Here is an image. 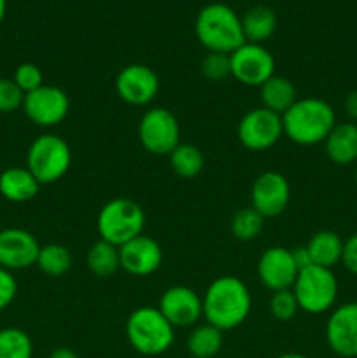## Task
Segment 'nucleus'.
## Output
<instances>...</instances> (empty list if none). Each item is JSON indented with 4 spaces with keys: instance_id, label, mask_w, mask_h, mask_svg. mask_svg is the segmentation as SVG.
<instances>
[{
    "instance_id": "nucleus-1",
    "label": "nucleus",
    "mask_w": 357,
    "mask_h": 358,
    "mask_svg": "<svg viewBox=\"0 0 357 358\" xmlns=\"http://www.w3.org/2000/svg\"><path fill=\"white\" fill-rule=\"evenodd\" d=\"M203 301V317L206 324L231 331L244 324L252 310L248 287L237 276H219L206 287Z\"/></svg>"
},
{
    "instance_id": "nucleus-2",
    "label": "nucleus",
    "mask_w": 357,
    "mask_h": 358,
    "mask_svg": "<svg viewBox=\"0 0 357 358\" xmlns=\"http://www.w3.org/2000/svg\"><path fill=\"white\" fill-rule=\"evenodd\" d=\"M284 135L298 145L324 143L336 126V114L331 105L322 98L307 96L294 101L282 114Z\"/></svg>"
},
{
    "instance_id": "nucleus-3",
    "label": "nucleus",
    "mask_w": 357,
    "mask_h": 358,
    "mask_svg": "<svg viewBox=\"0 0 357 358\" xmlns=\"http://www.w3.org/2000/svg\"><path fill=\"white\" fill-rule=\"evenodd\" d=\"M196 38L209 52L231 55L245 44L241 17L226 3H209L195 21Z\"/></svg>"
},
{
    "instance_id": "nucleus-4",
    "label": "nucleus",
    "mask_w": 357,
    "mask_h": 358,
    "mask_svg": "<svg viewBox=\"0 0 357 358\" xmlns=\"http://www.w3.org/2000/svg\"><path fill=\"white\" fill-rule=\"evenodd\" d=\"M126 338L136 353L158 357L174 345L175 327L158 308L140 306L126 320Z\"/></svg>"
},
{
    "instance_id": "nucleus-5",
    "label": "nucleus",
    "mask_w": 357,
    "mask_h": 358,
    "mask_svg": "<svg viewBox=\"0 0 357 358\" xmlns=\"http://www.w3.org/2000/svg\"><path fill=\"white\" fill-rule=\"evenodd\" d=\"M146 226L142 206L128 198H114L105 203L97 217V231L100 240L121 247L140 236Z\"/></svg>"
},
{
    "instance_id": "nucleus-6",
    "label": "nucleus",
    "mask_w": 357,
    "mask_h": 358,
    "mask_svg": "<svg viewBox=\"0 0 357 358\" xmlns=\"http://www.w3.org/2000/svg\"><path fill=\"white\" fill-rule=\"evenodd\" d=\"M72 164L70 145L55 133H44L30 143L27 152V168L41 185L58 182Z\"/></svg>"
},
{
    "instance_id": "nucleus-7",
    "label": "nucleus",
    "mask_w": 357,
    "mask_h": 358,
    "mask_svg": "<svg viewBox=\"0 0 357 358\" xmlns=\"http://www.w3.org/2000/svg\"><path fill=\"white\" fill-rule=\"evenodd\" d=\"M293 292L301 311L321 315L335 306L338 297V280L331 269L310 266L298 273Z\"/></svg>"
},
{
    "instance_id": "nucleus-8",
    "label": "nucleus",
    "mask_w": 357,
    "mask_h": 358,
    "mask_svg": "<svg viewBox=\"0 0 357 358\" xmlns=\"http://www.w3.org/2000/svg\"><path fill=\"white\" fill-rule=\"evenodd\" d=\"M136 133L144 149L153 156H170L181 143L178 119L164 107H153L144 112Z\"/></svg>"
},
{
    "instance_id": "nucleus-9",
    "label": "nucleus",
    "mask_w": 357,
    "mask_h": 358,
    "mask_svg": "<svg viewBox=\"0 0 357 358\" xmlns=\"http://www.w3.org/2000/svg\"><path fill=\"white\" fill-rule=\"evenodd\" d=\"M21 108L35 126L52 128L66 119L70 110V100L69 94L62 87L42 84L41 87L24 94Z\"/></svg>"
},
{
    "instance_id": "nucleus-10",
    "label": "nucleus",
    "mask_w": 357,
    "mask_h": 358,
    "mask_svg": "<svg viewBox=\"0 0 357 358\" xmlns=\"http://www.w3.org/2000/svg\"><path fill=\"white\" fill-rule=\"evenodd\" d=\"M237 133L238 140L245 149L254 150V152L268 150L282 138V115L265 107L252 108L240 119Z\"/></svg>"
},
{
    "instance_id": "nucleus-11",
    "label": "nucleus",
    "mask_w": 357,
    "mask_h": 358,
    "mask_svg": "<svg viewBox=\"0 0 357 358\" xmlns=\"http://www.w3.org/2000/svg\"><path fill=\"white\" fill-rule=\"evenodd\" d=\"M231 77L244 86L259 87L275 76V58L262 44L245 42L230 55Z\"/></svg>"
},
{
    "instance_id": "nucleus-12",
    "label": "nucleus",
    "mask_w": 357,
    "mask_h": 358,
    "mask_svg": "<svg viewBox=\"0 0 357 358\" xmlns=\"http://www.w3.org/2000/svg\"><path fill=\"white\" fill-rule=\"evenodd\" d=\"M160 91V77L150 66L132 63L119 70L115 77V93L125 103L133 107L149 105Z\"/></svg>"
},
{
    "instance_id": "nucleus-13",
    "label": "nucleus",
    "mask_w": 357,
    "mask_h": 358,
    "mask_svg": "<svg viewBox=\"0 0 357 358\" xmlns=\"http://www.w3.org/2000/svg\"><path fill=\"white\" fill-rule=\"evenodd\" d=\"M290 201V185L279 171H262L251 189V203L265 219L279 217L286 212Z\"/></svg>"
},
{
    "instance_id": "nucleus-14",
    "label": "nucleus",
    "mask_w": 357,
    "mask_h": 358,
    "mask_svg": "<svg viewBox=\"0 0 357 358\" xmlns=\"http://www.w3.org/2000/svg\"><path fill=\"white\" fill-rule=\"evenodd\" d=\"M37 238L21 227H7L0 231V268L20 271L35 266L38 257Z\"/></svg>"
},
{
    "instance_id": "nucleus-15",
    "label": "nucleus",
    "mask_w": 357,
    "mask_h": 358,
    "mask_svg": "<svg viewBox=\"0 0 357 358\" xmlns=\"http://www.w3.org/2000/svg\"><path fill=\"white\" fill-rule=\"evenodd\" d=\"M158 310L174 327H191L203 317V301L191 287L174 285L161 294Z\"/></svg>"
},
{
    "instance_id": "nucleus-16",
    "label": "nucleus",
    "mask_w": 357,
    "mask_h": 358,
    "mask_svg": "<svg viewBox=\"0 0 357 358\" xmlns=\"http://www.w3.org/2000/svg\"><path fill=\"white\" fill-rule=\"evenodd\" d=\"M258 278L262 285L272 292L284 289H293L298 276L296 262H294L293 252L286 247H270L259 257Z\"/></svg>"
},
{
    "instance_id": "nucleus-17",
    "label": "nucleus",
    "mask_w": 357,
    "mask_h": 358,
    "mask_svg": "<svg viewBox=\"0 0 357 358\" xmlns=\"http://www.w3.org/2000/svg\"><path fill=\"white\" fill-rule=\"evenodd\" d=\"M326 341L343 358L357 357V301L336 308L326 324Z\"/></svg>"
},
{
    "instance_id": "nucleus-18",
    "label": "nucleus",
    "mask_w": 357,
    "mask_h": 358,
    "mask_svg": "<svg viewBox=\"0 0 357 358\" xmlns=\"http://www.w3.org/2000/svg\"><path fill=\"white\" fill-rule=\"evenodd\" d=\"M121 269L132 276H149L160 269L163 262V250L150 236L140 234L119 247Z\"/></svg>"
},
{
    "instance_id": "nucleus-19",
    "label": "nucleus",
    "mask_w": 357,
    "mask_h": 358,
    "mask_svg": "<svg viewBox=\"0 0 357 358\" xmlns=\"http://www.w3.org/2000/svg\"><path fill=\"white\" fill-rule=\"evenodd\" d=\"M41 184L24 166H10L0 173V196L10 203H27L38 194Z\"/></svg>"
},
{
    "instance_id": "nucleus-20",
    "label": "nucleus",
    "mask_w": 357,
    "mask_h": 358,
    "mask_svg": "<svg viewBox=\"0 0 357 358\" xmlns=\"http://www.w3.org/2000/svg\"><path fill=\"white\" fill-rule=\"evenodd\" d=\"M326 156L336 164H352L357 161V124L340 122L324 140Z\"/></svg>"
},
{
    "instance_id": "nucleus-21",
    "label": "nucleus",
    "mask_w": 357,
    "mask_h": 358,
    "mask_svg": "<svg viewBox=\"0 0 357 358\" xmlns=\"http://www.w3.org/2000/svg\"><path fill=\"white\" fill-rule=\"evenodd\" d=\"M259 98L262 107L282 115L298 100V93L294 84L287 77L275 73L262 86H259Z\"/></svg>"
},
{
    "instance_id": "nucleus-22",
    "label": "nucleus",
    "mask_w": 357,
    "mask_h": 358,
    "mask_svg": "<svg viewBox=\"0 0 357 358\" xmlns=\"http://www.w3.org/2000/svg\"><path fill=\"white\" fill-rule=\"evenodd\" d=\"M310 254L314 266L331 269L338 262H342L343 240L335 231H318L304 245Z\"/></svg>"
},
{
    "instance_id": "nucleus-23",
    "label": "nucleus",
    "mask_w": 357,
    "mask_h": 358,
    "mask_svg": "<svg viewBox=\"0 0 357 358\" xmlns=\"http://www.w3.org/2000/svg\"><path fill=\"white\" fill-rule=\"evenodd\" d=\"M276 14L266 6H255L241 16V30L245 42L262 44L276 30Z\"/></svg>"
},
{
    "instance_id": "nucleus-24",
    "label": "nucleus",
    "mask_w": 357,
    "mask_h": 358,
    "mask_svg": "<svg viewBox=\"0 0 357 358\" xmlns=\"http://www.w3.org/2000/svg\"><path fill=\"white\" fill-rule=\"evenodd\" d=\"M224 332L210 324L198 325L191 331L186 341L189 355L195 358H216L217 353L223 350Z\"/></svg>"
},
{
    "instance_id": "nucleus-25",
    "label": "nucleus",
    "mask_w": 357,
    "mask_h": 358,
    "mask_svg": "<svg viewBox=\"0 0 357 358\" xmlns=\"http://www.w3.org/2000/svg\"><path fill=\"white\" fill-rule=\"evenodd\" d=\"M86 266L91 275H94L97 278H108L121 268L119 247L108 243V241L98 240L88 250Z\"/></svg>"
},
{
    "instance_id": "nucleus-26",
    "label": "nucleus",
    "mask_w": 357,
    "mask_h": 358,
    "mask_svg": "<svg viewBox=\"0 0 357 358\" xmlns=\"http://www.w3.org/2000/svg\"><path fill=\"white\" fill-rule=\"evenodd\" d=\"M74 264L72 254L65 245L59 243H48L41 245L38 250V257L35 266L41 269L44 275L51 276V278H59V276L66 275Z\"/></svg>"
},
{
    "instance_id": "nucleus-27",
    "label": "nucleus",
    "mask_w": 357,
    "mask_h": 358,
    "mask_svg": "<svg viewBox=\"0 0 357 358\" xmlns=\"http://www.w3.org/2000/svg\"><path fill=\"white\" fill-rule=\"evenodd\" d=\"M170 166L175 175L182 178L198 177L205 166V156L202 150L191 143H178L168 156Z\"/></svg>"
},
{
    "instance_id": "nucleus-28",
    "label": "nucleus",
    "mask_w": 357,
    "mask_h": 358,
    "mask_svg": "<svg viewBox=\"0 0 357 358\" xmlns=\"http://www.w3.org/2000/svg\"><path fill=\"white\" fill-rule=\"evenodd\" d=\"M31 355L34 343L23 329H0V358H31Z\"/></svg>"
},
{
    "instance_id": "nucleus-29",
    "label": "nucleus",
    "mask_w": 357,
    "mask_h": 358,
    "mask_svg": "<svg viewBox=\"0 0 357 358\" xmlns=\"http://www.w3.org/2000/svg\"><path fill=\"white\" fill-rule=\"evenodd\" d=\"M231 234L240 241H252L265 229V217L252 206L238 210L230 222Z\"/></svg>"
},
{
    "instance_id": "nucleus-30",
    "label": "nucleus",
    "mask_w": 357,
    "mask_h": 358,
    "mask_svg": "<svg viewBox=\"0 0 357 358\" xmlns=\"http://www.w3.org/2000/svg\"><path fill=\"white\" fill-rule=\"evenodd\" d=\"M268 308L270 315H272L273 320L276 322H290L296 317L298 311H300V306H298V301L293 289H284L272 292Z\"/></svg>"
},
{
    "instance_id": "nucleus-31",
    "label": "nucleus",
    "mask_w": 357,
    "mask_h": 358,
    "mask_svg": "<svg viewBox=\"0 0 357 358\" xmlns=\"http://www.w3.org/2000/svg\"><path fill=\"white\" fill-rule=\"evenodd\" d=\"M203 77L212 83H220L231 76V59L230 55L224 52H206L200 63Z\"/></svg>"
},
{
    "instance_id": "nucleus-32",
    "label": "nucleus",
    "mask_w": 357,
    "mask_h": 358,
    "mask_svg": "<svg viewBox=\"0 0 357 358\" xmlns=\"http://www.w3.org/2000/svg\"><path fill=\"white\" fill-rule=\"evenodd\" d=\"M13 80L27 94L44 84V73H42V70L35 63H21L16 69V72H14Z\"/></svg>"
},
{
    "instance_id": "nucleus-33",
    "label": "nucleus",
    "mask_w": 357,
    "mask_h": 358,
    "mask_svg": "<svg viewBox=\"0 0 357 358\" xmlns=\"http://www.w3.org/2000/svg\"><path fill=\"white\" fill-rule=\"evenodd\" d=\"M24 93L13 79L0 77V114H10L23 107Z\"/></svg>"
},
{
    "instance_id": "nucleus-34",
    "label": "nucleus",
    "mask_w": 357,
    "mask_h": 358,
    "mask_svg": "<svg viewBox=\"0 0 357 358\" xmlns=\"http://www.w3.org/2000/svg\"><path fill=\"white\" fill-rule=\"evenodd\" d=\"M18 296V282L13 271L0 268V311L9 308Z\"/></svg>"
},
{
    "instance_id": "nucleus-35",
    "label": "nucleus",
    "mask_w": 357,
    "mask_h": 358,
    "mask_svg": "<svg viewBox=\"0 0 357 358\" xmlns=\"http://www.w3.org/2000/svg\"><path fill=\"white\" fill-rule=\"evenodd\" d=\"M342 264L345 266L346 271L357 275V233L352 234L346 241H343Z\"/></svg>"
},
{
    "instance_id": "nucleus-36",
    "label": "nucleus",
    "mask_w": 357,
    "mask_h": 358,
    "mask_svg": "<svg viewBox=\"0 0 357 358\" xmlns=\"http://www.w3.org/2000/svg\"><path fill=\"white\" fill-rule=\"evenodd\" d=\"M290 252H293V257H294V262H296L298 271H303V269L314 266L310 254H308V250H307V247H304V245H303V247L293 248Z\"/></svg>"
},
{
    "instance_id": "nucleus-37",
    "label": "nucleus",
    "mask_w": 357,
    "mask_h": 358,
    "mask_svg": "<svg viewBox=\"0 0 357 358\" xmlns=\"http://www.w3.org/2000/svg\"><path fill=\"white\" fill-rule=\"evenodd\" d=\"M345 110L354 121H357V90L346 94L345 98Z\"/></svg>"
},
{
    "instance_id": "nucleus-38",
    "label": "nucleus",
    "mask_w": 357,
    "mask_h": 358,
    "mask_svg": "<svg viewBox=\"0 0 357 358\" xmlns=\"http://www.w3.org/2000/svg\"><path fill=\"white\" fill-rule=\"evenodd\" d=\"M49 358H80L77 355L76 352H74L72 348H66V346H59V348L52 350L51 353H49Z\"/></svg>"
},
{
    "instance_id": "nucleus-39",
    "label": "nucleus",
    "mask_w": 357,
    "mask_h": 358,
    "mask_svg": "<svg viewBox=\"0 0 357 358\" xmlns=\"http://www.w3.org/2000/svg\"><path fill=\"white\" fill-rule=\"evenodd\" d=\"M276 358H308V357L301 355V353H296V352H289V353H282V355H279Z\"/></svg>"
},
{
    "instance_id": "nucleus-40",
    "label": "nucleus",
    "mask_w": 357,
    "mask_h": 358,
    "mask_svg": "<svg viewBox=\"0 0 357 358\" xmlns=\"http://www.w3.org/2000/svg\"><path fill=\"white\" fill-rule=\"evenodd\" d=\"M6 10H7V0H0V23L6 17Z\"/></svg>"
},
{
    "instance_id": "nucleus-41",
    "label": "nucleus",
    "mask_w": 357,
    "mask_h": 358,
    "mask_svg": "<svg viewBox=\"0 0 357 358\" xmlns=\"http://www.w3.org/2000/svg\"><path fill=\"white\" fill-rule=\"evenodd\" d=\"M356 184H357V171H356Z\"/></svg>"
}]
</instances>
